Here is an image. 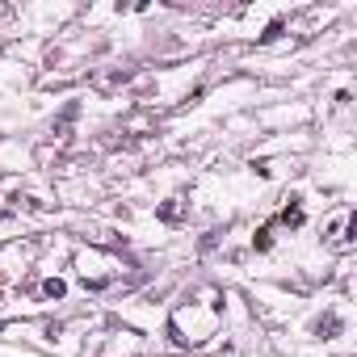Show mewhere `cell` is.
I'll return each instance as SVG.
<instances>
[{"instance_id":"obj_8","label":"cell","mask_w":357,"mask_h":357,"mask_svg":"<svg viewBox=\"0 0 357 357\" xmlns=\"http://www.w3.org/2000/svg\"><path fill=\"white\" fill-rule=\"evenodd\" d=\"M353 105V89H336L332 93V109H349Z\"/></svg>"},{"instance_id":"obj_3","label":"cell","mask_w":357,"mask_h":357,"mask_svg":"<svg viewBox=\"0 0 357 357\" xmlns=\"http://www.w3.org/2000/svg\"><path fill=\"white\" fill-rule=\"evenodd\" d=\"M298 294H290L286 286H278V282H261L257 290H252V315H261V319H269V324H282L286 315H294L298 311Z\"/></svg>"},{"instance_id":"obj_1","label":"cell","mask_w":357,"mask_h":357,"mask_svg":"<svg viewBox=\"0 0 357 357\" xmlns=\"http://www.w3.org/2000/svg\"><path fill=\"white\" fill-rule=\"evenodd\" d=\"M130 273L135 265L118 252V248H101V244H80L72 248V261H68V278L80 294L89 298H105V294H118L130 286Z\"/></svg>"},{"instance_id":"obj_6","label":"cell","mask_w":357,"mask_h":357,"mask_svg":"<svg viewBox=\"0 0 357 357\" xmlns=\"http://www.w3.org/2000/svg\"><path fill=\"white\" fill-rule=\"evenodd\" d=\"M248 252H252V257H273V252H278V223H273V215L261 219V223L248 231Z\"/></svg>"},{"instance_id":"obj_7","label":"cell","mask_w":357,"mask_h":357,"mask_svg":"<svg viewBox=\"0 0 357 357\" xmlns=\"http://www.w3.org/2000/svg\"><path fill=\"white\" fill-rule=\"evenodd\" d=\"M286 34H290V17H286V13H273V17H269V22H265V26L252 34V43L265 51V47H278V43H286Z\"/></svg>"},{"instance_id":"obj_4","label":"cell","mask_w":357,"mask_h":357,"mask_svg":"<svg viewBox=\"0 0 357 357\" xmlns=\"http://www.w3.org/2000/svg\"><path fill=\"white\" fill-rule=\"evenodd\" d=\"M147 349H151L147 336L135 328H114V332L97 336V357H143Z\"/></svg>"},{"instance_id":"obj_2","label":"cell","mask_w":357,"mask_h":357,"mask_svg":"<svg viewBox=\"0 0 357 357\" xmlns=\"http://www.w3.org/2000/svg\"><path fill=\"white\" fill-rule=\"evenodd\" d=\"M319 248L328 257H353V248H357V219H353L349 202H340L336 211H328L319 219Z\"/></svg>"},{"instance_id":"obj_9","label":"cell","mask_w":357,"mask_h":357,"mask_svg":"<svg viewBox=\"0 0 357 357\" xmlns=\"http://www.w3.org/2000/svg\"><path fill=\"white\" fill-rule=\"evenodd\" d=\"M5 219H9V211H5V206H0V223H5Z\"/></svg>"},{"instance_id":"obj_5","label":"cell","mask_w":357,"mask_h":357,"mask_svg":"<svg viewBox=\"0 0 357 357\" xmlns=\"http://www.w3.org/2000/svg\"><path fill=\"white\" fill-rule=\"evenodd\" d=\"M151 215H155L160 227H185V223H190V202H185L181 194H168V198H160V202L151 206Z\"/></svg>"}]
</instances>
